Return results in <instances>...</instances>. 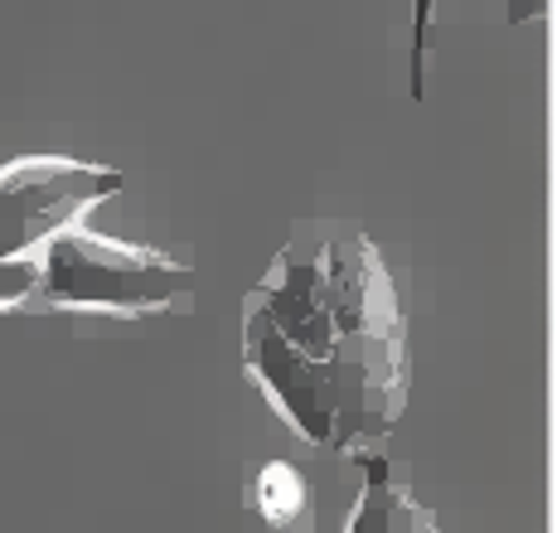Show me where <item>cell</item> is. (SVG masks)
Returning a JSON list of instances; mask_svg holds the SVG:
<instances>
[{"label": "cell", "instance_id": "6da1fadb", "mask_svg": "<svg viewBox=\"0 0 557 533\" xmlns=\"http://www.w3.org/2000/svg\"><path fill=\"white\" fill-rule=\"evenodd\" d=\"M243 364L310 446L383 456L407 412V315L359 223H296L243 301Z\"/></svg>", "mask_w": 557, "mask_h": 533}, {"label": "cell", "instance_id": "7a4b0ae2", "mask_svg": "<svg viewBox=\"0 0 557 533\" xmlns=\"http://www.w3.org/2000/svg\"><path fill=\"white\" fill-rule=\"evenodd\" d=\"M39 286L29 306L63 315H160L189 311L199 272L160 248L107 238L98 228H63L39 252Z\"/></svg>", "mask_w": 557, "mask_h": 533}, {"label": "cell", "instance_id": "3957f363", "mask_svg": "<svg viewBox=\"0 0 557 533\" xmlns=\"http://www.w3.org/2000/svg\"><path fill=\"white\" fill-rule=\"evenodd\" d=\"M122 185V170L73 156H20L0 165V262L39 258L45 243L83 223Z\"/></svg>", "mask_w": 557, "mask_h": 533}, {"label": "cell", "instance_id": "277c9868", "mask_svg": "<svg viewBox=\"0 0 557 533\" xmlns=\"http://www.w3.org/2000/svg\"><path fill=\"white\" fill-rule=\"evenodd\" d=\"M345 533H442L407 475L388 456H363V495L349 509Z\"/></svg>", "mask_w": 557, "mask_h": 533}, {"label": "cell", "instance_id": "5b68a950", "mask_svg": "<svg viewBox=\"0 0 557 533\" xmlns=\"http://www.w3.org/2000/svg\"><path fill=\"white\" fill-rule=\"evenodd\" d=\"M257 509L272 529H296L310 515V485L301 475V466L292 461H267L257 471Z\"/></svg>", "mask_w": 557, "mask_h": 533}, {"label": "cell", "instance_id": "8992f818", "mask_svg": "<svg viewBox=\"0 0 557 533\" xmlns=\"http://www.w3.org/2000/svg\"><path fill=\"white\" fill-rule=\"evenodd\" d=\"M35 286H39V262L35 258L0 262V311H25V306L35 301Z\"/></svg>", "mask_w": 557, "mask_h": 533}, {"label": "cell", "instance_id": "52a82bcc", "mask_svg": "<svg viewBox=\"0 0 557 533\" xmlns=\"http://www.w3.org/2000/svg\"><path fill=\"white\" fill-rule=\"evenodd\" d=\"M432 10H436V0H412V98H422L426 39H432Z\"/></svg>", "mask_w": 557, "mask_h": 533}, {"label": "cell", "instance_id": "ba28073f", "mask_svg": "<svg viewBox=\"0 0 557 533\" xmlns=\"http://www.w3.org/2000/svg\"><path fill=\"white\" fill-rule=\"evenodd\" d=\"M499 5H505L509 29H519V25H533V20H548L553 0H499Z\"/></svg>", "mask_w": 557, "mask_h": 533}]
</instances>
